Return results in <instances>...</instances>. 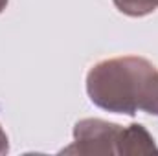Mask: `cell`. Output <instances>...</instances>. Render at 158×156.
Segmentation results:
<instances>
[{
	"mask_svg": "<svg viewBox=\"0 0 158 156\" xmlns=\"http://www.w3.org/2000/svg\"><path fill=\"white\" fill-rule=\"evenodd\" d=\"M156 66L138 55L112 57L96 63L86 76V94L90 101L109 112L134 116L143 109Z\"/></svg>",
	"mask_w": 158,
	"mask_h": 156,
	"instance_id": "1",
	"label": "cell"
},
{
	"mask_svg": "<svg viewBox=\"0 0 158 156\" xmlns=\"http://www.w3.org/2000/svg\"><path fill=\"white\" fill-rule=\"evenodd\" d=\"M121 125L105 119H81L74 127V143L63 149V154L110 156L118 154V140Z\"/></svg>",
	"mask_w": 158,
	"mask_h": 156,
	"instance_id": "2",
	"label": "cell"
},
{
	"mask_svg": "<svg viewBox=\"0 0 158 156\" xmlns=\"http://www.w3.org/2000/svg\"><path fill=\"white\" fill-rule=\"evenodd\" d=\"M158 153V147L147 129L140 123L121 127L118 140V154L123 156H143Z\"/></svg>",
	"mask_w": 158,
	"mask_h": 156,
	"instance_id": "3",
	"label": "cell"
},
{
	"mask_svg": "<svg viewBox=\"0 0 158 156\" xmlns=\"http://www.w3.org/2000/svg\"><path fill=\"white\" fill-rule=\"evenodd\" d=\"M114 6L123 15L129 17H145L158 9V0H114Z\"/></svg>",
	"mask_w": 158,
	"mask_h": 156,
	"instance_id": "4",
	"label": "cell"
},
{
	"mask_svg": "<svg viewBox=\"0 0 158 156\" xmlns=\"http://www.w3.org/2000/svg\"><path fill=\"white\" fill-rule=\"evenodd\" d=\"M142 110L147 112V114L158 116V76H156V79L153 81V84H151V90H149V94H147V99H145Z\"/></svg>",
	"mask_w": 158,
	"mask_h": 156,
	"instance_id": "5",
	"label": "cell"
},
{
	"mask_svg": "<svg viewBox=\"0 0 158 156\" xmlns=\"http://www.w3.org/2000/svg\"><path fill=\"white\" fill-rule=\"evenodd\" d=\"M9 151V143H7V134L4 132L2 125H0V154H6Z\"/></svg>",
	"mask_w": 158,
	"mask_h": 156,
	"instance_id": "6",
	"label": "cell"
},
{
	"mask_svg": "<svg viewBox=\"0 0 158 156\" xmlns=\"http://www.w3.org/2000/svg\"><path fill=\"white\" fill-rule=\"evenodd\" d=\"M7 2H9V0H0V13H2L4 9H6V6H7Z\"/></svg>",
	"mask_w": 158,
	"mask_h": 156,
	"instance_id": "7",
	"label": "cell"
}]
</instances>
